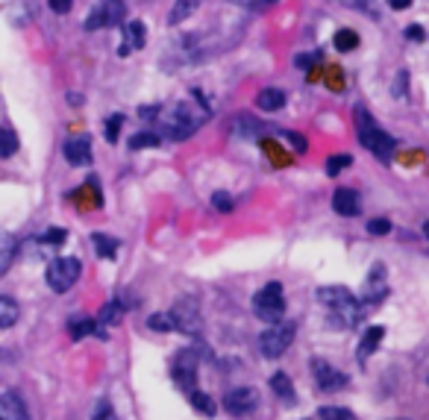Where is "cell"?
Returning <instances> with one entry per match:
<instances>
[{"mask_svg": "<svg viewBox=\"0 0 429 420\" xmlns=\"http://www.w3.org/2000/svg\"><path fill=\"white\" fill-rule=\"evenodd\" d=\"M356 127H359V141H362V147H365V150H370L373 156H377V159H385V162L394 156V150H397V141H394L382 127L373 124L365 109H356Z\"/></svg>", "mask_w": 429, "mask_h": 420, "instance_id": "6da1fadb", "label": "cell"}, {"mask_svg": "<svg viewBox=\"0 0 429 420\" xmlns=\"http://www.w3.org/2000/svg\"><path fill=\"white\" fill-rule=\"evenodd\" d=\"M200 120H203V115L197 112L191 103H177L168 115H165L162 129H165V136H168L171 141H185L189 136H194V132H197Z\"/></svg>", "mask_w": 429, "mask_h": 420, "instance_id": "7a4b0ae2", "label": "cell"}, {"mask_svg": "<svg viewBox=\"0 0 429 420\" xmlns=\"http://www.w3.org/2000/svg\"><path fill=\"white\" fill-rule=\"evenodd\" d=\"M253 312H256L259 320L265 324H280L285 315V291L280 282H268L262 291H256L253 297Z\"/></svg>", "mask_w": 429, "mask_h": 420, "instance_id": "3957f363", "label": "cell"}, {"mask_svg": "<svg viewBox=\"0 0 429 420\" xmlns=\"http://www.w3.org/2000/svg\"><path fill=\"white\" fill-rule=\"evenodd\" d=\"M297 335V324H291V320H280V324H273L271 329H265V333L259 335V350L265 359H280L285 350L291 347V341Z\"/></svg>", "mask_w": 429, "mask_h": 420, "instance_id": "277c9868", "label": "cell"}, {"mask_svg": "<svg viewBox=\"0 0 429 420\" xmlns=\"http://www.w3.org/2000/svg\"><path fill=\"white\" fill-rule=\"evenodd\" d=\"M80 273H83V264L80 259H53L48 264V285H50V291H56V294H65V291H71L74 288V282L80 280Z\"/></svg>", "mask_w": 429, "mask_h": 420, "instance_id": "5b68a950", "label": "cell"}, {"mask_svg": "<svg viewBox=\"0 0 429 420\" xmlns=\"http://www.w3.org/2000/svg\"><path fill=\"white\" fill-rule=\"evenodd\" d=\"M127 18V3L124 0H103L97 9H92V15L85 18V30H103L115 27Z\"/></svg>", "mask_w": 429, "mask_h": 420, "instance_id": "8992f818", "label": "cell"}, {"mask_svg": "<svg viewBox=\"0 0 429 420\" xmlns=\"http://www.w3.org/2000/svg\"><path fill=\"white\" fill-rule=\"evenodd\" d=\"M171 373H174V382H177L185 394L194 391L197 388V353L194 350H182L180 356L174 359Z\"/></svg>", "mask_w": 429, "mask_h": 420, "instance_id": "52a82bcc", "label": "cell"}, {"mask_svg": "<svg viewBox=\"0 0 429 420\" xmlns=\"http://www.w3.org/2000/svg\"><path fill=\"white\" fill-rule=\"evenodd\" d=\"M312 377L317 382V388H321L324 394H333V391H341V388H347V373H341L338 368H333L329 361L324 359H315L312 361Z\"/></svg>", "mask_w": 429, "mask_h": 420, "instance_id": "ba28073f", "label": "cell"}, {"mask_svg": "<svg viewBox=\"0 0 429 420\" xmlns=\"http://www.w3.org/2000/svg\"><path fill=\"white\" fill-rule=\"evenodd\" d=\"M259 406V391L256 388H236L224 397V412L233 417H247L256 412Z\"/></svg>", "mask_w": 429, "mask_h": 420, "instance_id": "9c48e42d", "label": "cell"}, {"mask_svg": "<svg viewBox=\"0 0 429 420\" xmlns=\"http://www.w3.org/2000/svg\"><path fill=\"white\" fill-rule=\"evenodd\" d=\"M171 315H174V320H177V329H182V333H200L203 320H200V308H197V303L180 300L171 308Z\"/></svg>", "mask_w": 429, "mask_h": 420, "instance_id": "30bf717a", "label": "cell"}, {"mask_svg": "<svg viewBox=\"0 0 429 420\" xmlns=\"http://www.w3.org/2000/svg\"><path fill=\"white\" fill-rule=\"evenodd\" d=\"M385 294H388V285H385V264H373L370 276H368V285H365V291H362L359 300L365 306H373V303L385 300Z\"/></svg>", "mask_w": 429, "mask_h": 420, "instance_id": "8fae6325", "label": "cell"}, {"mask_svg": "<svg viewBox=\"0 0 429 420\" xmlns=\"http://www.w3.org/2000/svg\"><path fill=\"white\" fill-rule=\"evenodd\" d=\"M362 317H365V306H362V300H356V303H350V306L333 308L329 317H326V324L333 326V329H350V326H356Z\"/></svg>", "mask_w": 429, "mask_h": 420, "instance_id": "7c38bea8", "label": "cell"}, {"mask_svg": "<svg viewBox=\"0 0 429 420\" xmlns=\"http://www.w3.org/2000/svg\"><path fill=\"white\" fill-rule=\"evenodd\" d=\"M0 420H30V412L15 388L0 391Z\"/></svg>", "mask_w": 429, "mask_h": 420, "instance_id": "4fadbf2b", "label": "cell"}, {"mask_svg": "<svg viewBox=\"0 0 429 420\" xmlns=\"http://www.w3.org/2000/svg\"><path fill=\"white\" fill-rule=\"evenodd\" d=\"M317 300H321L329 312L333 308H341V306H350V303H356L359 297L350 291V288H344V285H324V288H317Z\"/></svg>", "mask_w": 429, "mask_h": 420, "instance_id": "5bb4252c", "label": "cell"}, {"mask_svg": "<svg viewBox=\"0 0 429 420\" xmlns=\"http://www.w3.org/2000/svg\"><path fill=\"white\" fill-rule=\"evenodd\" d=\"M62 153H65V159H68L71 165H89L92 162V141H89V136H71L62 145Z\"/></svg>", "mask_w": 429, "mask_h": 420, "instance_id": "9a60e30c", "label": "cell"}, {"mask_svg": "<svg viewBox=\"0 0 429 420\" xmlns=\"http://www.w3.org/2000/svg\"><path fill=\"white\" fill-rule=\"evenodd\" d=\"M333 206H335V212H338V215L353 218V215H359V194H356L353 189H335V194H333Z\"/></svg>", "mask_w": 429, "mask_h": 420, "instance_id": "2e32d148", "label": "cell"}, {"mask_svg": "<svg viewBox=\"0 0 429 420\" xmlns=\"http://www.w3.org/2000/svg\"><path fill=\"white\" fill-rule=\"evenodd\" d=\"M382 338H385V326H370L365 335H362L359 341V361L365 364L373 353H377V347L382 344Z\"/></svg>", "mask_w": 429, "mask_h": 420, "instance_id": "e0dca14e", "label": "cell"}, {"mask_svg": "<svg viewBox=\"0 0 429 420\" xmlns=\"http://www.w3.org/2000/svg\"><path fill=\"white\" fill-rule=\"evenodd\" d=\"M271 391L277 394L285 406L297 403V391H294V382L289 379V373H273V377H271Z\"/></svg>", "mask_w": 429, "mask_h": 420, "instance_id": "ac0fdd59", "label": "cell"}, {"mask_svg": "<svg viewBox=\"0 0 429 420\" xmlns=\"http://www.w3.org/2000/svg\"><path fill=\"white\" fill-rule=\"evenodd\" d=\"M256 106L265 109V112H277V109L285 106V92L282 88H265V92H259Z\"/></svg>", "mask_w": 429, "mask_h": 420, "instance_id": "d6986e66", "label": "cell"}, {"mask_svg": "<svg viewBox=\"0 0 429 420\" xmlns=\"http://www.w3.org/2000/svg\"><path fill=\"white\" fill-rule=\"evenodd\" d=\"M97 320L94 317H74L71 324H68V335L74 338V341H80V338H85V335H94L97 333Z\"/></svg>", "mask_w": 429, "mask_h": 420, "instance_id": "ffe728a7", "label": "cell"}, {"mask_svg": "<svg viewBox=\"0 0 429 420\" xmlns=\"http://www.w3.org/2000/svg\"><path fill=\"white\" fill-rule=\"evenodd\" d=\"M18 315H21V308L12 297H0V329H12Z\"/></svg>", "mask_w": 429, "mask_h": 420, "instance_id": "44dd1931", "label": "cell"}, {"mask_svg": "<svg viewBox=\"0 0 429 420\" xmlns=\"http://www.w3.org/2000/svg\"><path fill=\"white\" fill-rule=\"evenodd\" d=\"M200 6V0H174V9L168 15V24H182L189 15H194V9Z\"/></svg>", "mask_w": 429, "mask_h": 420, "instance_id": "7402d4cb", "label": "cell"}, {"mask_svg": "<svg viewBox=\"0 0 429 420\" xmlns=\"http://www.w3.org/2000/svg\"><path fill=\"white\" fill-rule=\"evenodd\" d=\"M189 403L197 408L200 414H206V417H215V412H218V406H215V400L209 394H203L200 388H194V391H189Z\"/></svg>", "mask_w": 429, "mask_h": 420, "instance_id": "603a6c76", "label": "cell"}, {"mask_svg": "<svg viewBox=\"0 0 429 420\" xmlns=\"http://www.w3.org/2000/svg\"><path fill=\"white\" fill-rule=\"evenodd\" d=\"M92 244L97 247V253H101L103 259H115V253H118V238L112 235H103V232H92Z\"/></svg>", "mask_w": 429, "mask_h": 420, "instance_id": "cb8c5ba5", "label": "cell"}, {"mask_svg": "<svg viewBox=\"0 0 429 420\" xmlns=\"http://www.w3.org/2000/svg\"><path fill=\"white\" fill-rule=\"evenodd\" d=\"M15 247H18V238L6 232V235L0 238V273L9 271V264H12V259H15Z\"/></svg>", "mask_w": 429, "mask_h": 420, "instance_id": "d4e9b609", "label": "cell"}, {"mask_svg": "<svg viewBox=\"0 0 429 420\" xmlns=\"http://www.w3.org/2000/svg\"><path fill=\"white\" fill-rule=\"evenodd\" d=\"M145 41H147L145 24H141V21H129V24H127V44L133 50H141V48H145Z\"/></svg>", "mask_w": 429, "mask_h": 420, "instance_id": "484cf974", "label": "cell"}, {"mask_svg": "<svg viewBox=\"0 0 429 420\" xmlns=\"http://www.w3.org/2000/svg\"><path fill=\"white\" fill-rule=\"evenodd\" d=\"M121 315H124L121 303H118V300H109V303L101 308V315H97V324H101V326H115L118 320H121Z\"/></svg>", "mask_w": 429, "mask_h": 420, "instance_id": "4316f807", "label": "cell"}, {"mask_svg": "<svg viewBox=\"0 0 429 420\" xmlns=\"http://www.w3.org/2000/svg\"><path fill=\"white\" fill-rule=\"evenodd\" d=\"M147 326L153 333H171V329H177V320H174L171 312H156L147 317Z\"/></svg>", "mask_w": 429, "mask_h": 420, "instance_id": "83f0119b", "label": "cell"}, {"mask_svg": "<svg viewBox=\"0 0 429 420\" xmlns=\"http://www.w3.org/2000/svg\"><path fill=\"white\" fill-rule=\"evenodd\" d=\"M317 420H359L350 408H341V406H321L317 408Z\"/></svg>", "mask_w": 429, "mask_h": 420, "instance_id": "f1b7e54d", "label": "cell"}, {"mask_svg": "<svg viewBox=\"0 0 429 420\" xmlns=\"http://www.w3.org/2000/svg\"><path fill=\"white\" fill-rule=\"evenodd\" d=\"M333 44L341 50V53H350V50H356L359 48V36L353 30H338L335 32V39H333Z\"/></svg>", "mask_w": 429, "mask_h": 420, "instance_id": "f546056e", "label": "cell"}, {"mask_svg": "<svg viewBox=\"0 0 429 420\" xmlns=\"http://www.w3.org/2000/svg\"><path fill=\"white\" fill-rule=\"evenodd\" d=\"M15 150H18V136L6 127L3 132H0V156L9 159V156H15Z\"/></svg>", "mask_w": 429, "mask_h": 420, "instance_id": "4dcf8cb0", "label": "cell"}, {"mask_svg": "<svg viewBox=\"0 0 429 420\" xmlns=\"http://www.w3.org/2000/svg\"><path fill=\"white\" fill-rule=\"evenodd\" d=\"M162 141L153 136V132H138V136L129 138V150H145V147H159Z\"/></svg>", "mask_w": 429, "mask_h": 420, "instance_id": "1f68e13d", "label": "cell"}, {"mask_svg": "<svg viewBox=\"0 0 429 420\" xmlns=\"http://www.w3.org/2000/svg\"><path fill=\"white\" fill-rule=\"evenodd\" d=\"M350 165H353V159L344 156V153H341V156H329V159H326V174H329V176H338L341 171H347Z\"/></svg>", "mask_w": 429, "mask_h": 420, "instance_id": "d6a6232c", "label": "cell"}, {"mask_svg": "<svg viewBox=\"0 0 429 420\" xmlns=\"http://www.w3.org/2000/svg\"><path fill=\"white\" fill-rule=\"evenodd\" d=\"M39 241H41V244H53V247H59V244H65V229H62V227H50V229L41 232Z\"/></svg>", "mask_w": 429, "mask_h": 420, "instance_id": "836d02e7", "label": "cell"}, {"mask_svg": "<svg viewBox=\"0 0 429 420\" xmlns=\"http://www.w3.org/2000/svg\"><path fill=\"white\" fill-rule=\"evenodd\" d=\"M121 127H124V115H109V120H106V141H118V132H121Z\"/></svg>", "mask_w": 429, "mask_h": 420, "instance_id": "e575fe53", "label": "cell"}, {"mask_svg": "<svg viewBox=\"0 0 429 420\" xmlns=\"http://www.w3.org/2000/svg\"><path fill=\"white\" fill-rule=\"evenodd\" d=\"M92 420H118V414L112 412V403H109L106 397H103V400L94 406V412H92Z\"/></svg>", "mask_w": 429, "mask_h": 420, "instance_id": "d590c367", "label": "cell"}, {"mask_svg": "<svg viewBox=\"0 0 429 420\" xmlns=\"http://www.w3.org/2000/svg\"><path fill=\"white\" fill-rule=\"evenodd\" d=\"M212 206L218 209V212H224V215H227V212H233V209H236L233 197H229L227 191H215V194H212Z\"/></svg>", "mask_w": 429, "mask_h": 420, "instance_id": "8d00e7d4", "label": "cell"}, {"mask_svg": "<svg viewBox=\"0 0 429 420\" xmlns=\"http://www.w3.org/2000/svg\"><path fill=\"white\" fill-rule=\"evenodd\" d=\"M368 232H370V235H388V232H391V220L373 218L370 224H368Z\"/></svg>", "mask_w": 429, "mask_h": 420, "instance_id": "74e56055", "label": "cell"}, {"mask_svg": "<svg viewBox=\"0 0 429 420\" xmlns=\"http://www.w3.org/2000/svg\"><path fill=\"white\" fill-rule=\"evenodd\" d=\"M406 85H409V74L400 71L397 80H394V97H406Z\"/></svg>", "mask_w": 429, "mask_h": 420, "instance_id": "f35d334b", "label": "cell"}, {"mask_svg": "<svg viewBox=\"0 0 429 420\" xmlns=\"http://www.w3.org/2000/svg\"><path fill=\"white\" fill-rule=\"evenodd\" d=\"M50 9L56 15H65V12H71V6H74V0H48Z\"/></svg>", "mask_w": 429, "mask_h": 420, "instance_id": "ab89813d", "label": "cell"}, {"mask_svg": "<svg viewBox=\"0 0 429 420\" xmlns=\"http://www.w3.org/2000/svg\"><path fill=\"white\" fill-rule=\"evenodd\" d=\"M285 138L294 145V150H306V138L300 136V132H285Z\"/></svg>", "mask_w": 429, "mask_h": 420, "instance_id": "60d3db41", "label": "cell"}, {"mask_svg": "<svg viewBox=\"0 0 429 420\" xmlns=\"http://www.w3.org/2000/svg\"><path fill=\"white\" fill-rule=\"evenodd\" d=\"M423 36H426V32H423V27H409V30H406V39H412V41H423Z\"/></svg>", "mask_w": 429, "mask_h": 420, "instance_id": "b9f144b4", "label": "cell"}, {"mask_svg": "<svg viewBox=\"0 0 429 420\" xmlns=\"http://www.w3.org/2000/svg\"><path fill=\"white\" fill-rule=\"evenodd\" d=\"M412 3H415V0H388V6L397 9V12H400V9H409Z\"/></svg>", "mask_w": 429, "mask_h": 420, "instance_id": "7bdbcfd3", "label": "cell"}, {"mask_svg": "<svg viewBox=\"0 0 429 420\" xmlns=\"http://www.w3.org/2000/svg\"><path fill=\"white\" fill-rule=\"evenodd\" d=\"M344 3H347V6H356V9H365L370 0H344Z\"/></svg>", "mask_w": 429, "mask_h": 420, "instance_id": "ee69618b", "label": "cell"}, {"mask_svg": "<svg viewBox=\"0 0 429 420\" xmlns=\"http://www.w3.org/2000/svg\"><path fill=\"white\" fill-rule=\"evenodd\" d=\"M423 235L429 238V220H426V224H423Z\"/></svg>", "mask_w": 429, "mask_h": 420, "instance_id": "f6af8a7d", "label": "cell"}, {"mask_svg": "<svg viewBox=\"0 0 429 420\" xmlns=\"http://www.w3.org/2000/svg\"><path fill=\"white\" fill-rule=\"evenodd\" d=\"M426 382H429V379H426Z\"/></svg>", "mask_w": 429, "mask_h": 420, "instance_id": "bcb514c9", "label": "cell"}]
</instances>
